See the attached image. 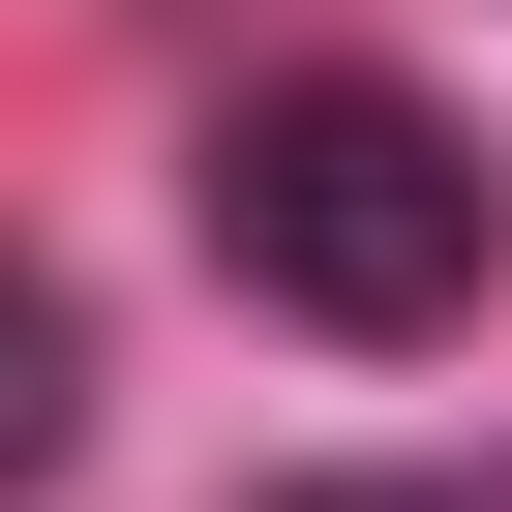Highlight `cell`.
I'll return each mask as SVG.
<instances>
[{"instance_id":"6da1fadb","label":"cell","mask_w":512,"mask_h":512,"mask_svg":"<svg viewBox=\"0 0 512 512\" xmlns=\"http://www.w3.org/2000/svg\"><path fill=\"white\" fill-rule=\"evenodd\" d=\"M482 121L392 91V61H272L211 121V241H241V302H302V332H452L482 302Z\"/></svg>"},{"instance_id":"7a4b0ae2","label":"cell","mask_w":512,"mask_h":512,"mask_svg":"<svg viewBox=\"0 0 512 512\" xmlns=\"http://www.w3.org/2000/svg\"><path fill=\"white\" fill-rule=\"evenodd\" d=\"M272 512H452V482H272Z\"/></svg>"}]
</instances>
